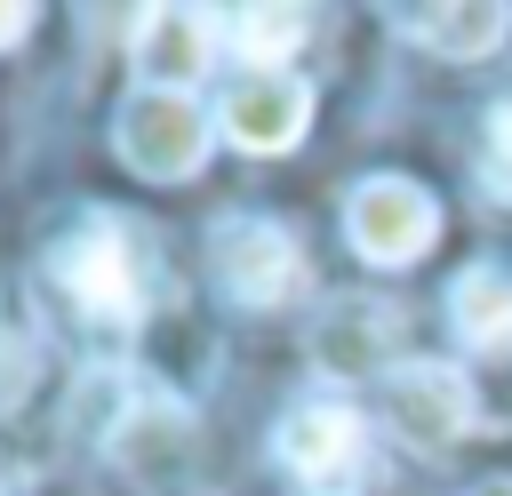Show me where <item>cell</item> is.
Returning <instances> with one entry per match:
<instances>
[{"label":"cell","instance_id":"cell-7","mask_svg":"<svg viewBox=\"0 0 512 496\" xmlns=\"http://www.w3.org/2000/svg\"><path fill=\"white\" fill-rule=\"evenodd\" d=\"M208 56H216V8H144L136 16V72H144V88L192 96Z\"/></svg>","mask_w":512,"mask_h":496},{"label":"cell","instance_id":"cell-12","mask_svg":"<svg viewBox=\"0 0 512 496\" xmlns=\"http://www.w3.org/2000/svg\"><path fill=\"white\" fill-rule=\"evenodd\" d=\"M400 32H416L432 56H488L512 32L504 0H464V8H400Z\"/></svg>","mask_w":512,"mask_h":496},{"label":"cell","instance_id":"cell-8","mask_svg":"<svg viewBox=\"0 0 512 496\" xmlns=\"http://www.w3.org/2000/svg\"><path fill=\"white\" fill-rule=\"evenodd\" d=\"M312 120V88L296 72H248L232 96H224V136L240 152H288Z\"/></svg>","mask_w":512,"mask_h":496},{"label":"cell","instance_id":"cell-3","mask_svg":"<svg viewBox=\"0 0 512 496\" xmlns=\"http://www.w3.org/2000/svg\"><path fill=\"white\" fill-rule=\"evenodd\" d=\"M112 152L136 176L176 184V176H192L208 160V112L192 96H176V88H136L120 104V120H112Z\"/></svg>","mask_w":512,"mask_h":496},{"label":"cell","instance_id":"cell-13","mask_svg":"<svg viewBox=\"0 0 512 496\" xmlns=\"http://www.w3.org/2000/svg\"><path fill=\"white\" fill-rule=\"evenodd\" d=\"M216 32H224L232 56H248V72H280L304 48L312 16L304 8H216Z\"/></svg>","mask_w":512,"mask_h":496},{"label":"cell","instance_id":"cell-17","mask_svg":"<svg viewBox=\"0 0 512 496\" xmlns=\"http://www.w3.org/2000/svg\"><path fill=\"white\" fill-rule=\"evenodd\" d=\"M0 488H8V480H0Z\"/></svg>","mask_w":512,"mask_h":496},{"label":"cell","instance_id":"cell-5","mask_svg":"<svg viewBox=\"0 0 512 496\" xmlns=\"http://www.w3.org/2000/svg\"><path fill=\"white\" fill-rule=\"evenodd\" d=\"M384 424H392L408 448L448 456V448L480 424V400H472L464 368H448V360H400V368L384 376Z\"/></svg>","mask_w":512,"mask_h":496},{"label":"cell","instance_id":"cell-1","mask_svg":"<svg viewBox=\"0 0 512 496\" xmlns=\"http://www.w3.org/2000/svg\"><path fill=\"white\" fill-rule=\"evenodd\" d=\"M48 280H56L88 320L136 328V312H144V296H136V224H120V216L72 224V232L48 248Z\"/></svg>","mask_w":512,"mask_h":496},{"label":"cell","instance_id":"cell-2","mask_svg":"<svg viewBox=\"0 0 512 496\" xmlns=\"http://www.w3.org/2000/svg\"><path fill=\"white\" fill-rule=\"evenodd\" d=\"M280 472L304 488V496H360L368 488V424L344 408V400H304L280 416Z\"/></svg>","mask_w":512,"mask_h":496},{"label":"cell","instance_id":"cell-11","mask_svg":"<svg viewBox=\"0 0 512 496\" xmlns=\"http://www.w3.org/2000/svg\"><path fill=\"white\" fill-rule=\"evenodd\" d=\"M448 320L472 352H512V264H472L448 288Z\"/></svg>","mask_w":512,"mask_h":496},{"label":"cell","instance_id":"cell-10","mask_svg":"<svg viewBox=\"0 0 512 496\" xmlns=\"http://www.w3.org/2000/svg\"><path fill=\"white\" fill-rule=\"evenodd\" d=\"M192 448V416H184V400H168V392H120V416H112V456L120 464H136V472H168L176 456Z\"/></svg>","mask_w":512,"mask_h":496},{"label":"cell","instance_id":"cell-6","mask_svg":"<svg viewBox=\"0 0 512 496\" xmlns=\"http://www.w3.org/2000/svg\"><path fill=\"white\" fill-rule=\"evenodd\" d=\"M344 232L368 264H416L440 232V200L408 176H368L352 200H344Z\"/></svg>","mask_w":512,"mask_h":496},{"label":"cell","instance_id":"cell-9","mask_svg":"<svg viewBox=\"0 0 512 496\" xmlns=\"http://www.w3.org/2000/svg\"><path fill=\"white\" fill-rule=\"evenodd\" d=\"M392 344H400V312L376 304V296H336L312 328V360L328 376H384Z\"/></svg>","mask_w":512,"mask_h":496},{"label":"cell","instance_id":"cell-16","mask_svg":"<svg viewBox=\"0 0 512 496\" xmlns=\"http://www.w3.org/2000/svg\"><path fill=\"white\" fill-rule=\"evenodd\" d=\"M472 496H512V480H480V488H472Z\"/></svg>","mask_w":512,"mask_h":496},{"label":"cell","instance_id":"cell-15","mask_svg":"<svg viewBox=\"0 0 512 496\" xmlns=\"http://www.w3.org/2000/svg\"><path fill=\"white\" fill-rule=\"evenodd\" d=\"M24 32H32V8L24 0H0V48H16Z\"/></svg>","mask_w":512,"mask_h":496},{"label":"cell","instance_id":"cell-4","mask_svg":"<svg viewBox=\"0 0 512 496\" xmlns=\"http://www.w3.org/2000/svg\"><path fill=\"white\" fill-rule=\"evenodd\" d=\"M208 264H216V288L232 304H296L312 288V264L304 248L272 224V216H224L216 240H208Z\"/></svg>","mask_w":512,"mask_h":496},{"label":"cell","instance_id":"cell-14","mask_svg":"<svg viewBox=\"0 0 512 496\" xmlns=\"http://www.w3.org/2000/svg\"><path fill=\"white\" fill-rule=\"evenodd\" d=\"M480 176L496 200H512V96L488 112V152H480Z\"/></svg>","mask_w":512,"mask_h":496}]
</instances>
